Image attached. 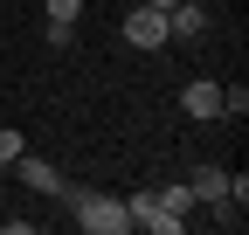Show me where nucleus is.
<instances>
[{
	"label": "nucleus",
	"mask_w": 249,
	"mask_h": 235,
	"mask_svg": "<svg viewBox=\"0 0 249 235\" xmlns=\"http://www.w3.org/2000/svg\"><path fill=\"white\" fill-rule=\"evenodd\" d=\"M62 201H70V215H76L83 235H124V228H132V215H124L118 194H83V187H70Z\"/></svg>",
	"instance_id": "obj_1"
},
{
	"label": "nucleus",
	"mask_w": 249,
	"mask_h": 235,
	"mask_svg": "<svg viewBox=\"0 0 249 235\" xmlns=\"http://www.w3.org/2000/svg\"><path fill=\"white\" fill-rule=\"evenodd\" d=\"M187 194H194L201 208H214V201L229 194V173H222V166H194V180H187Z\"/></svg>",
	"instance_id": "obj_6"
},
{
	"label": "nucleus",
	"mask_w": 249,
	"mask_h": 235,
	"mask_svg": "<svg viewBox=\"0 0 249 235\" xmlns=\"http://www.w3.org/2000/svg\"><path fill=\"white\" fill-rule=\"evenodd\" d=\"M180 111H187V118H201V125H208V118H229V111H222V83L194 76V83L180 90Z\"/></svg>",
	"instance_id": "obj_4"
},
{
	"label": "nucleus",
	"mask_w": 249,
	"mask_h": 235,
	"mask_svg": "<svg viewBox=\"0 0 249 235\" xmlns=\"http://www.w3.org/2000/svg\"><path fill=\"white\" fill-rule=\"evenodd\" d=\"M145 7H160V14H166V7H173V0H145Z\"/></svg>",
	"instance_id": "obj_10"
},
{
	"label": "nucleus",
	"mask_w": 249,
	"mask_h": 235,
	"mask_svg": "<svg viewBox=\"0 0 249 235\" xmlns=\"http://www.w3.org/2000/svg\"><path fill=\"white\" fill-rule=\"evenodd\" d=\"M152 201H160L166 215H180V221L194 215V194H187V180H173V187H152Z\"/></svg>",
	"instance_id": "obj_7"
},
{
	"label": "nucleus",
	"mask_w": 249,
	"mask_h": 235,
	"mask_svg": "<svg viewBox=\"0 0 249 235\" xmlns=\"http://www.w3.org/2000/svg\"><path fill=\"white\" fill-rule=\"evenodd\" d=\"M124 42H132V49H166V14L139 0L132 14H124Z\"/></svg>",
	"instance_id": "obj_2"
},
{
	"label": "nucleus",
	"mask_w": 249,
	"mask_h": 235,
	"mask_svg": "<svg viewBox=\"0 0 249 235\" xmlns=\"http://www.w3.org/2000/svg\"><path fill=\"white\" fill-rule=\"evenodd\" d=\"M21 152H28V145H21V132H14V125H0V173H7Z\"/></svg>",
	"instance_id": "obj_8"
},
{
	"label": "nucleus",
	"mask_w": 249,
	"mask_h": 235,
	"mask_svg": "<svg viewBox=\"0 0 249 235\" xmlns=\"http://www.w3.org/2000/svg\"><path fill=\"white\" fill-rule=\"evenodd\" d=\"M49 21H70V28H76V21H83V0H49Z\"/></svg>",
	"instance_id": "obj_9"
},
{
	"label": "nucleus",
	"mask_w": 249,
	"mask_h": 235,
	"mask_svg": "<svg viewBox=\"0 0 249 235\" xmlns=\"http://www.w3.org/2000/svg\"><path fill=\"white\" fill-rule=\"evenodd\" d=\"M124 215H132V228H152V235H180V215H166L160 201H152V187H139L132 201H124Z\"/></svg>",
	"instance_id": "obj_3"
},
{
	"label": "nucleus",
	"mask_w": 249,
	"mask_h": 235,
	"mask_svg": "<svg viewBox=\"0 0 249 235\" xmlns=\"http://www.w3.org/2000/svg\"><path fill=\"white\" fill-rule=\"evenodd\" d=\"M14 173H21V187H35V194H49V201H62V194H70V180H62V173L49 166V159H14Z\"/></svg>",
	"instance_id": "obj_5"
}]
</instances>
